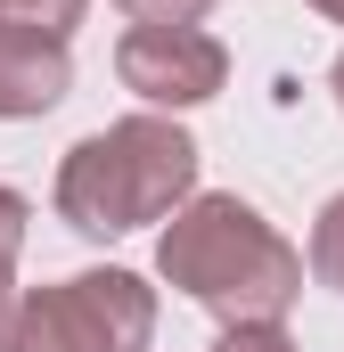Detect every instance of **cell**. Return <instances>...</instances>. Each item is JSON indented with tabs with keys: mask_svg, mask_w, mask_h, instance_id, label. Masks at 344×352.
Wrapping results in <instances>:
<instances>
[{
	"mask_svg": "<svg viewBox=\"0 0 344 352\" xmlns=\"http://www.w3.org/2000/svg\"><path fill=\"white\" fill-rule=\"evenodd\" d=\"M312 278L344 295V197H328V213H320V230H312Z\"/></svg>",
	"mask_w": 344,
	"mask_h": 352,
	"instance_id": "cell-7",
	"label": "cell"
},
{
	"mask_svg": "<svg viewBox=\"0 0 344 352\" xmlns=\"http://www.w3.org/2000/svg\"><path fill=\"white\" fill-rule=\"evenodd\" d=\"M156 270L189 303H205L222 320H279L303 295V254L246 197H189V205H172L164 238H156Z\"/></svg>",
	"mask_w": 344,
	"mask_h": 352,
	"instance_id": "cell-1",
	"label": "cell"
},
{
	"mask_svg": "<svg viewBox=\"0 0 344 352\" xmlns=\"http://www.w3.org/2000/svg\"><path fill=\"white\" fill-rule=\"evenodd\" d=\"M148 336L156 295L131 270H83L0 311V352H148Z\"/></svg>",
	"mask_w": 344,
	"mask_h": 352,
	"instance_id": "cell-3",
	"label": "cell"
},
{
	"mask_svg": "<svg viewBox=\"0 0 344 352\" xmlns=\"http://www.w3.org/2000/svg\"><path fill=\"white\" fill-rule=\"evenodd\" d=\"M83 8L90 0H0V25H33V33H58L66 41L83 25Z\"/></svg>",
	"mask_w": 344,
	"mask_h": 352,
	"instance_id": "cell-6",
	"label": "cell"
},
{
	"mask_svg": "<svg viewBox=\"0 0 344 352\" xmlns=\"http://www.w3.org/2000/svg\"><path fill=\"white\" fill-rule=\"evenodd\" d=\"M115 8H131L140 25H197L213 0H115Z\"/></svg>",
	"mask_w": 344,
	"mask_h": 352,
	"instance_id": "cell-9",
	"label": "cell"
},
{
	"mask_svg": "<svg viewBox=\"0 0 344 352\" xmlns=\"http://www.w3.org/2000/svg\"><path fill=\"white\" fill-rule=\"evenodd\" d=\"M74 82V58L58 33H33V25H0V115L25 123V115H50Z\"/></svg>",
	"mask_w": 344,
	"mask_h": 352,
	"instance_id": "cell-5",
	"label": "cell"
},
{
	"mask_svg": "<svg viewBox=\"0 0 344 352\" xmlns=\"http://www.w3.org/2000/svg\"><path fill=\"white\" fill-rule=\"evenodd\" d=\"M328 82H336V107H344V58H336V74H328Z\"/></svg>",
	"mask_w": 344,
	"mask_h": 352,
	"instance_id": "cell-11",
	"label": "cell"
},
{
	"mask_svg": "<svg viewBox=\"0 0 344 352\" xmlns=\"http://www.w3.org/2000/svg\"><path fill=\"white\" fill-rule=\"evenodd\" d=\"M312 8H320V16H336V25H344V0H312Z\"/></svg>",
	"mask_w": 344,
	"mask_h": 352,
	"instance_id": "cell-10",
	"label": "cell"
},
{
	"mask_svg": "<svg viewBox=\"0 0 344 352\" xmlns=\"http://www.w3.org/2000/svg\"><path fill=\"white\" fill-rule=\"evenodd\" d=\"M115 74L148 107H197V98H213L230 82V50L197 25H131L115 41Z\"/></svg>",
	"mask_w": 344,
	"mask_h": 352,
	"instance_id": "cell-4",
	"label": "cell"
},
{
	"mask_svg": "<svg viewBox=\"0 0 344 352\" xmlns=\"http://www.w3.org/2000/svg\"><path fill=\"white\" fill-rule=\"evenodd\" d=\"M189 188H197V140L164 115H123L58 164V213L83 238H123L189 205Z\"/></svg>",
	"mask_w": 344,
	"mask_h": 352,
	"instance_id": "cell-2",
	"label": "cell"
},
{
	"mask_svg": "<svg viewBox=\"0 0 344 352\" xmlns=\"http://www.w3.org/2000/svg\"><path fill=\"white\" fill-rule=\"evenodd\" d=\"M0 311H8V270H0Z\"/></svg>",
	"mask_w": 344,
	"mask_h": 352,
	"instance_id": "cell-12",
	"label": "cell"
},
{
	"mask_svg": "<svg viewBox=\"0 0 344 352\" xmlns=\"http://www.w3.org/2000/svg\"><path fill=\"white\" fill-rule=\"evenodd\" d=\"M213 352H295V336H287L279 320H230Z\"/></svg>",
	"mask_w": 344,
	"mask_h": 352,
	"instance_id": "cell-8",
	"label": "cell"
}]
</instances>
